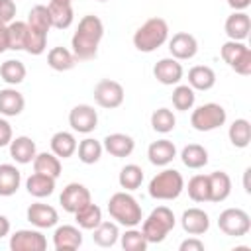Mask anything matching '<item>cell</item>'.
<instances>
[{
  "label": "cell",
  "instance_id": "7c38bea8",
  "mask_svg": "<svg viewBox=\"0 0 251 251\" xmlns=\"http://www.w3.org/2000/svg\"><path fill=\"white\" fill-rule=\"evenodd\" d=\"M69 126L73 127V131L90 133L98 127V112L90 104H76L69 112Z\"/></svg>",
  "mask_w": 251,
  "mask_h": 251
},
{
  "label": "cell",
  "instance_id": "7a4b0ae2",
  "mask_svg": "<svg viewBox=\"0 0 251 251\" xmlns=\"http://www.w3.org/2000/svg\"><path fill=\"white\" fill-rule=\"evenodd\" d=\"M108 214L118 226H124V227H135L143 220L141 206L127 190H122V192H116L110 196Z\"/></svg>",
  "mask_w": 251,
  "mask_h": 251
},
{
  "label": "cell",
  "instance_id": "8fae6325",
  "mask_svg": "<svg viewBox=\"0 0 251 251\" xmlns=\"http://www.w3.org/2000/svg\"><path fill=\"white\" fill-rule=\"evenodd\" d=\"M12 251H45L47 239L39 229H18L10 235Z\"/></svg>",
  "mask_w": 251,
  "mask_h": 251
},
{
  "label": "cell",
  "instance_id": "ab89813d",
  "mask_svg": "<svg viewBox=\"0 0 251 251\" xmlns=\"http://www.w3.org/2000/svg\"><path fill=\"white\" fill-rule=\"evenodd\" d=\"M176 126V118L173 114V110L169 108H157L151 114V127L157 133H171Z\"/></svg>",
  "mask_w": 251,
  "mask_h": 251
},
{
  "label": "cell",
  "instance_id": "7402d4cb",
  "mask_svg": "<svg viewBox=\"0 0 251 251\" xmlns=\"http://www.w3.org/2000/svg\"><path fill=\"white\" fill-rule=\"evenodd\" d=\"M10 157L20 163V165H27V163H33L35 155H37V147H35V141L27 135H20V137H14L10 141Z\"/></svg>",
  "mask_w": 251,
  "mask_h": 251
},
{
  "label": "cell",
  "instance_id": "f907efd6",
  "mask_svg": "<svg viewBox=\"0 0 251 251\" xmlns=\"http://www.w3.org/2000/svg\"><path fill=\"white\" fill-rule=\"evenodd\" d=\"M8 233H10V220L4 214H0V239L6 237Z\"/></svg>",
  "mask_w": 251,
  "mask_h": 251
},
{
  "label": "cell",
  "instance_id": "603a6c76",
  "mask_svg": "<svg viewBox=\"0 0 251 251\" xmlns=\"http://www.w3.org/2000/svg\"><path fill=\"white\" fill-rule=\"evenodd\" d=\"M210 202H224L231 194V178L224 171H214L208 175Z\"/></svg>",
  "mask_w": 251,
  "mask_h": 251
},
{
  "label": "cell",
  "instance_id": "d6986e66",
  "mask_svg": "<svg viewBox=\"0 0 251 251\" xmlns=\"http://www.w3.org/2000/svg\"><path fill=\"white\" fill-rule=\"evenodd\" d=\"M102 147H104L112 157L124 159V157H129V155L133 153V149H135V141H133L131 135L116 131V133H108V135L104 137Z\"/></svg>",
  "mask_w": 251,
  "mask_h": 251
},
{
  "label": "cell",
  "instance_id": "816d5d0a",
  "mask_svg": "<svg viewBox=\"0 0 251 251\" xmlns=\"http://www.w3.org/2000/svg\"><path fill=\"white\" fill-rule=\"evenodd\" d=\"M49 2H59V4H73V0H49Z\"/></svg>",
  "mask_w": 251,
  "mask_h": 251
},
{
  "label": "cell",
  "instance_id": "f6af8a7d",
  "mask_svg": "<svg viewBox=\"0 0 251 251\" xmlns=\"http://www.w3.org/2000/svg\"><path fill=\"white\" fill-rule=\"evenodd\" d=\"M16 12H18V8H16L14 0H0V24L2 25L12 24L16 18Z\"/></svg>",
  "mask_w": 251,
  "mask_h": 251
},
{
  "label": "cell",
  "instance_id": "cb8c5ba5",
  "mask_svg": "<svg viewBox=\"0 0 251 251\" xmlns=\"http://www.w3.org/2000/svg\"><path fill=\"white\" fill-rule=\"evenodd\" d=\"M22 184V173L16 165L2 163L0 165V196H12L18 192Z\"/></svg>",
  "mask_w": 251,
  "mask_h": 251
},
{
  "label": "cell",
  "instance_id": "3957f363",
  "mask_svg": "<svg viewBox=\"0 0 251 251\" xmlns=\"http://www.w3.org/2000/svg\"><path fill=\"white\" fill-rule=\"evenodd\" d=\"M169 39V24L163 18L145 20L133 33V47L141 53H153Z\"/></svg>",
  "mask_w": 251,
  "mask_h": 251
},
{
  "label": "cell",
  "instance_id": "6da1fadb",
  "mask_svg": "<svg viewBox=\"0 0 251 251\" xmlns=\"http://www.w3.org/2000/svg\"><path fill=\"white\" fill-rule=\"evenodd\" d=\"M104 37V24L98 16L86 14L80 18L76 31L71 39V51L75 53L76 61H90L98 55V45Z\"/></svg>",
  "mask_w": 251,
  "mask_h": 251
},
{
  "label": "cell",
  "instance_id": "9c48e42d",
  "mask_svg": "<svg viewBox=\"0 0 251 251\" xmlns=\"http://www.w3.org/2000/svg\"><path fill=\"white\" fill-rule=\"evenodd\" d=\"M94 102L100 108H106V110L120 108L122 102H124V86L118 80L102 78L94 86Z\"/></svg>",
  "mask_w": 251,
  "mask_h": 251
},
{
  "label": "cell",
  "instance_id": "277c9868",
  "mask_svg": "<svg viewBox=\"0 0 251 251\" xmlns=\"http://www.w3.org/2000/svg\"><path fill=\"white\" fill-rule=\"evenodd\" d=\"M147 190L155 200H176L184 190V178L176 169H163L149 180Z\"/></svg>",
  "mask_w": 251,
  "mask_h": 251
},
{
  "label": "cell",
  "instance_id": "d6a6232c",
  "mask_svg": "<svg viewBox=\"0 0 251 251\" xmlns=\"http://www.w3.org/2000/svg\"><path fill=\"white\" fill-rule=\"evenodd\" d=\"M33 171L35 173H41V175H47V176H53V178H59L61 175V159L55 155V153H37L35 159H33Z\"/></svg>",
  "mask_w": 251,
  "mask_h": 251
},
{
  "label": "cell",
  "instance_id": "d590c367",
  "mask_svg": "<svg viewBox=\"0 0 251 251\" xmlns=\"http://www.w3.org/2000/svg\"><path fill=\"white\" fill-rule=\"evenodd\" d=\"M0 78L10 84V86H16L20 82H24L25 78V65L18 59H8L0 65Z\"/></svg>",
  "mask_w": 251,
  "mask_h": 251
},
{
  "label": "cell",
  "instance_id": "5bb4252c",
  "mask_svg": "<svg viewBox=\"0 0 251 251\" xmlns=\"http://www.w3.org/2000/svg\"><path fill=\"white\" fill-rule=\"evenodd\" d=\"M182 65L175 59V57H163L155 63L153 67V76L165 84V86H173V84H178L182 80Z\"/></svg>",
  "mask_w": 251,
  "mask_h": 251
},
{
  "label": "cell",
  "instance_id": "8992f818",
  "mask_svg": "<svg viewBox=\"0 0 251 251\" xmlns=\"http://www.w3.org/2000/svg\"><path fill=\"white\" fill-rule=\"evenodd\" d=\"M227 120V114L224 110L222 104L216 102H208L198 106L196 110H192L190 114V126L196 131H214L218 127H222Z\"/></svg>",
  "mask_w": 251,
  "mask_h": 251
},
{
  "label": "cell",
  "instance_id": "ba28073f",
  "mask_svg": "<svg viewBox=\"0 0 251 251\" xmlns=\"http://www.w3.org/2000/svg\"><path fill=\"white\" fill-rule=\"evenodd\" d=\"M218 227L229 237H243L251 229V218L241 208H226L218 218Z\"/></svg>",
  "mask_w": 251,
  "mask_h": 251
},
{
  "label": "cell",
  "instance_id": "f546056e",
  "mask_svg": "<svg viewBox=\"0 0 251 251\" xmlns=\"http://www.w3.org/2000/svg\"><path fill=\"white\" fill-rule=\"evenodd\" d=\"M180 161L188 169H202L208 165V151L200 143H188L180 151Z\"/></svg>",
  "mask_w": 251,
  "mask_h": 251
},
{
  "label": "cell",
  "instance_id": "836d02e7",
  "mask_svg": "<svg viewBox=\"0 0 251 251\" xmlns=\"http://www.w3.org/2000/svg\"><path fill=\"white\" fill-rule=\"evenodd\" d=\"M27 27L31 29V31H37V33H49V29H51V16H49V10H47V6H43V4H37V6H33L31 10H29V14H27Z\"/></svg>",
  "mask_w": 251,
  "mask_h": 251
},
{
  "label": "cell",
  "instance_id": "b9f144b4",
  "mask_svg": "<svg viewBox=\"0 0 251 251\" xmlns=\"http://www.w3.org/2000/svg\"><path fill=\"white\" fill-rule=\"evenodd\" d=\"M173 106L180 112H186V110H192L194 102H196V94H194V88H190L188 84H176L175 90H173Z\"/></svg>",
  "mask_w": 251,
  "mask_h": 251
},
{
  "label": "cell",
  "instance_id": "ee69618b",
  "mask_svg": "<svg viewBox=\"0 0 251 251\" xmlns=\"http://www.w3.org/2000/svg\"><path fill=\"white\" fill-rule=\"evenodd\" d=\"M47 47V35L45 33H37V31H31L27 27V41H25V53L29 55H41Z\"/></svg>",
  "mask_w": 251,
  "mask_h": 251
},
{
  "label": "cell",
  "instance_id": "7bdbcfd3",
  "mask_svg": "<svg viewBox=\"0 0 251 251\" xmlns=\"http://www.w3.org/2000/svg\"><path fill=\"white\" fill-rule=\"evenodd\" d=\"M120 243H122L124 251H145L147 245H149L143 231L135 229V227H127L126 233L120 235Z\"/></svg>",
  "mask_w": 251,
  "mask_h": 251
},
{
  "label": "cell",
  "instance_id": "2e32d148",
  "mask_svg": "<svg viewBox=\"0 0 251 251\" xmlns=\"http://www.w3.org/2000/svg\"><path fill=\"white\" fill-rule=\"evenodd\" d=\"M82 245V231L76 226H59L53 233V247L57 251H75Z\"/></svg>",
  "mask_w": 251,
  "mask_h": 251
},
{
  "label": "cell",
  "instance_id": "8d00e7d4",
  "mask_svg": "<svg viewBox=\"0 0 251 251\" xmlns=\"http://www.w3.org/2000/svg\"><path fill=\"white\" fill-rule=\"evenodd\" d=\"M75 220H76V226L80 229H90L92 231L102 222V210L96 204L88 202L86 206H82L80 210L75 212Z\"/></svg>",
  "mask_w": 251,
  "mask_h": 251
},
{
  "label": "cell",
  "instance_id": "484cf974",
  "mask_svg": "<svg viewBox=\"0 0 251 251\" xmlns=\"http://www.w3.org/2000/svg\"><path fill=\"white\" fill-rule=\"evenodd\" d=\"M55 180L53 176H47V175H41V173H31L25 180V188L27 192L33 196V198H45V196H51L53 190H55Z\"/></svg>",
  "mask_w": 251,
  "mask_h": 251
},
{
  "label": "cell",
  "instance_id": "44dd1931",
  "mask_svg": "<svg viewBox=\"0 0 251 251\" xmlns=\"http://www.w3.org/2000/svg\"><path fill=\"white\" fill-rule=\"evenodd\" d=\"M24 108H25V98L20 90H16L14 86L0 90V116L14 118V116H20Z\"/></svg>",
  "mask_w": 251,
  "mask_h": 251
},
{
  "label": "cell",
  "instance_id": "7dc6e473",
  "mask_svg": "<svg viewBox=\"0 0 251 251\" xmlns=\"http://www.w3.org/2000/svg\"><path fill=\"white\" fill-rule=\"evenodd\" d=\"M180 251H204V243L198 239V235H192L188 239H184L180 245H178Z\"/></svg>",
  "mask_w": 251,
  "mask_h": 251
},
{
  "label": "cell",
  "instance_id": "30bf717a",
  "mask_svg": "<svg viewBox=\"0 0 251 251\" xmlns=\"http://www.w3.org/2000/svg\"><path fill=\"white\" fill-rule=\"evenodd\" d=\"M88 202H92V196H90V190L80 184V182H69L61 196H59V204L63 206L65 212L69 214H75L76 210H80L82 206H86Z\"/></svg>",
  "mask_w": 251,
  "mask_h": 251
},
{
  "label": "cell",
  "instance_id": "681fc988",
  "mask_svg": "<svg viewBox=\"0 0 251 251\" xmlns=\"http://www.w3.org/2000/svg\"><path fill=\"white\" fill-rule=\"evenodd\" d=\"M8 51V25L0 24V55Z\"/></svg>",
  "mask_w": 251,
  "mask_h": 251
},
{
  "label": "cell",
  "instance_id": "ac0fdd59",
  "mask_svg": "<svg viewBox=\"0 0 251 251\" xmlns=\"http://www.w3.org/2000/svg\"><path fill=\"white\" fill-rule=\"evenodd\" d=\"M224 31L231 41H245L251 31V18L245 12H233L224 24Z\"/></svg>",
  "mask_w": 251,
  "mask_h": 251
},
{
  "label": "cell",
  "instance_id": "74e56055",
  "mask_svg": "<svg viewBox=\"0 0 251 251\" xmlns=\"http://www.w3.org/2000/svg\"><path fill=\"white\" fill-rule=\"evenodd\" d=\"M118 182H120V186H122L124 190H127V192L137 190V188L141 186V182H143V169H141L139 165H133V163L122 167V171H120V175H118Z\"/></svg>",
  "mask_w": 251,
  "mask_h": 251
},
{
  "label": "cell",
  "instance_id": "f1b7e54d",
  "mask_svg": "<svg viewBox=\"0 0 251 251\" xmlns=\"http://www.w3.org/2000/svg\"><path fill=\"white\" fill-rule=\"evenodd\" d=\"M47 65L53 69V71H71L75 65H76V57L71 49L67 47H53L49 53H47Z\"/></svg>",
  "mask_w": 251,
  "mask_h": 251
},
{
  "label": "cell",
  "instance_id": "f35d334b",
  "mask_svg": "<svg viewBox=\"0 0 251 251\" xmlns=\"http://www.w3.org/2000/svg\"><path fill=\"white\" fill-rule=\"evenodd\" d=\"M27 41V24L14 20L8 24V49L12 51H24Z\"/></svg>",
  "mask_w": 251,
  "mask_h": 251
},
{
  "label": "cell",
  "instance_id": "c3c4849f",
  "mask_svg": "<svg viewBox=\"0 0 251 251\" xmlns=\"http://www.w3.org/2000/svg\"><path fill=\"white\" fill-rule=\"evenodd\" d=\"M227 6L233 10V12H243L251 6V0H227Z\"/></svg>",
  "mask_w": 251,
  "mask_h": 251
},
{
  "label": "cell",
  "instance_id": "9a60e30c",
  "mask_svg": "<svg viewBox=\"0 0 251 251\" xmlns=\"http://www.w3.org/2000/svg\"><path fill=\"white\" fill-rule=\"evenodd\" d=\"M169 51H171V57H175L176 61H186L198 53V41L192 33L178 31L169 39Z\"/></svg>",
  "mask_w": 251,
  "mask_h": 251
},
{
  "label": "cell",
  "instance_id": "bcb514c9",
  "mask_svg": "<svg viewBox=\"0 0 251 251\" xmlns=\"http://www.w3.org/2000/svg\"><path fill=\"white\" fill-rule=\"evenodd\" d=\"M12 139H14L12 126H10V122L6 118L0 116V147H8Z\"/></svg>",
  "mask_w": 251,
  "mask_h": 251
},
{
  "label": "cell",
  "instance_id": "e575fe53",
  "mask_svg": "<svg viewBox=\"0 0 251 251\" xmlns=\"http://www.w3.org/2000/svg\"><path fill=\"white\" fill-rule=\"evenodd\" d=\"M102 143L94 137H84L78 145H76V153H78V161L84 163V165H94L100 161L102 157Z\"/></svg>",
  "mask_w": 251,
  "mask_h": 251
},
{
  "label": "cell",
  "instance_id": "f5cc1de1",
  "mask_svg": "<svg viewBox=\"0 0 251 251\" xmlns=\"http://www.w3.org/2000/svg\"><path fill=\"white\" fill-rule=\"evenodd\" d=\"M96 2H108V0H96Z\"/></svg>",
  "mask_w": 251,
  "mask_h": 251
},
{
  "label": "cell",
  "instance_id": "4dcf8cb0",
  "mask_svg": "<svg viewBox=\"0 0 251 251\" xmlns=\"http://www.w3.org/2000/svg\"><path fill=\"white\" fill-rule=\"evenodd\" d=\"M49 16H51V27L55 29H67L71 27L75 20V12L71 4H59V2H49L47 6Z\"/></svg>",
  "mask_w": 251,
  "mask_h": 251
},
{
  "label": "cell",
  "instance_id": "83f0119b",
  "mask_svg": "<svg viewBox=\"0 0 251 251\" xmlns=\"http://www.w3.org/2000/svg\"><path fill=\"white\" fill-rule=\"evenodd\" d=\"M120 239V227L116 222H100L92 229V241L98 247H114Z\"/></svg>",
  "mask_w": 251,
  "mask_h": 251
},
{
  "label": "cell",
  "instance_id": "52a82bcc",
  "mask_svg": "<svg viewBox=\"0 0 251 251\" xmlns=\"http://www.w3.org/2000/svg\"><path fill=\"white\" fill-rule=\"evenodd\" d=\"M220 55L224 63H227V67L237 75L241 76L251 75V49L243 41H231V39L226 41L220 49Z\"/></svg>",
  "mask_w": 251,
  "mask_h": 251
},
{
  "label": "cell",
  "instance_id": "e0dca14e",
  "mask_svg": "<svg viewBox=\"0 0 251 251\" xmlns=\"http://www.w3.org/2000/svg\"><path fill=\"white\" fill-rule=\"evenodd\" d=\"M180 226L188 235H202L210 229V216L202 208H188L180 216Z\"/></svg>",
  "mask_w": 251,
  "mask_h": 251
},
{
  "label": "cell",
  "instance_id": "5b68a950",
  "mask_svg": "<svg viewBox=\"0 0 251 251\" xmlns=\"http://www.w3.org/2000/svg\"><path fill=\"white\" fill-rule=\"evenodd\" d=\"M175 224H176V218H175L173 210L167 206H157L143 220L141 231H143L147 243H161L169 235V231L175 227Z\"/></svg>",
  "mask_w": 251,
  "mask_h": 251
},
{
  "label": "cell",
  "instance_id": "4fadbf2b",
  "mask_svg": "<svg viewBox=\"0 0 251 251\" xmlns=\"http://www.w3.org/2000/svg\"><path fill=\"white\" fill-rule=\"evenodd\" d=\"M25 218L31 226H35L37 229H49V227H55L57 222H59V212L49 206V204H43V202H33L27 206V212H25Z\"/></svg>",
  "mask_w": 251,
  "mask_h": 251
},
{
  "label": "cell",
  "instance_id": "60d3db41",
  "mask_svg": "<svg viewBox=\"0 0 251 251\" xmlns=\"http://www.w3.org/2000/svg\"><path fill=\"white\" fill-rule=\"evenodd\" d=\"M188 196L194 202H210V184H208V175H194L188 180Z\"/></svg>",
  "mask_w": 251,
  "mask_h": 251
},
{
  "label": "cell",
  "instance_id": "d4e9b609",
  "mask_svg": "<svg viewBox=\"0 0 251 251\" xmlns=\"http://www.w3.org/2000/svg\"><path fill=\"white\" fill-rule=\"evenodd\" d=\"M216 84V73L208 65H196L188 71V86L194 90H210Z\"/></svg>",
  "mask_w": 251,
  "mask_h": 251
},
{
  "label": "cell",
  "instance_id": "4316f807",
  "mask_svg": "<svg viewBox=\"0 0 251 251\" xmlns=\"http://www.w3.org/2000/svg\"><path fill=\"white\" fill-rule=\"evenodd\" d=\"M51 153H55L59 159H69L76 153V137L71 131H57L51 137Z\"/></svg>",
  "mask_w": 251,
  "mask_h": 251
},
{
  "label": "cell",
  "instance_id": "1f68e13d",
  "mask_svg": "<svg viewBox=\"0 0 251 251\" xmlns=\"http://www.w3.org/2000/svg\"><path fill=\"white\" fill-rule=\"evenodd\" d=\"M227 137H229V141H231L233 147L245 149V147L249 145V141H251V124H249V120L237 118V120L229 126Z\"/></svg>",
  "mask_w": 251,
  "mask_h": 251
},
{
  "label": "cell",
  "instance_id": "ffe728a7",
  "mask_svg": "<svg viewBox=\"0 0 251 251\" xmlns=\"http://www.w3.org/2000/svg\"><path fill=\"white\" fill-rule=\"evenodd\" d=\"M176 157V147L171 139H157L147 147V159L155 167H167Z\"/></svg>",
  "mask_w": 251,
  "mask_h": 251
}]
</instances>
